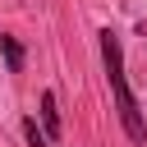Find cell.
Segmentation results:
<instances>
[{"label": "cell", "instance_id": "cell-2", "mask_svg": "<svg viewBox=\"0 0 147 147\" xmlns=\"http://www.w3.org/2000/svg\"><path fill=\"white\" fill-rule=\"evenodd\" d=\"M0 51H5V69L9 74H23V46H18V37H0Z\"/></svg>", "mask_w": 147, "mask_h": 147}, {"label": "cell", "instance_id": "cell-4", "mask_svg": "<svg viewBox=\"0 0 147 147\" xmlns=\"http://www.w3.org/2000/svg\"><path fill=\"white\" fill-rule=\"evenodd\" d=\"M23 133H28V142H32V147H51V133H46V129H37V119H23Z\"/></svg>", "mask_w": 147, "mask_h": 147}, {"label": "cell", "instance_id": "cell-1", "mask_svg": "<svg viewBox=\"0 0 147 147\" xmlns=\"http://www.w3.org/2000/svg\"><path fill=\"white\" fill-rule=\"evenodd\" d=\"M101 60H106V78H110V96H115V110H119V124L129 133V142H147V119L133 101V87L124 78V46L110 28H101Z\"/></svg>", "mask_w": 147, "mask_h": 147}, {"label": "cell", "instance_id": "cell-3", "mask_svg": "<svg viewBox=\"0 0 147 147\" xmlns=\"http://www.w3.org/2000/svg\"><path fill=\"white\" fill-rule=\"evenodd\" d=\"M41 129L51 138H60V110H55V92H41Z\"/></svg>", "mask_w": 147, "mask_h": 147}]
</instances>
